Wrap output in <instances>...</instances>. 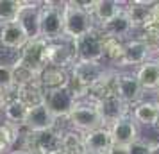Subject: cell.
Returning a JSON list of instances; mask_svg holds the SVG:
<instances>
[{
    "mask_svg": "<svg viewBox=\"0 0 159 154\" xmlns=\"http://www.w3.org/2000/svg\"><path fill=\"white\" fill-rule=\"evenodd\" d=\"M159 113V106L156 102H138L134 108V120L145 125H156Z\"/></svg>",
    "mask_w": 159,
    "mask_h": 154,
    "instance_id": "26",
    "label": "cell"
},
{
    "mask_svg": "<svg viewBox=\"0 0 159 154\" xmlns=\"http://www.w3.org/2000/svg\"><path fill=\"white\" fill-rule=\"evenodd\" d=\"M73 52H75V61H88V63H102V45L104 36L100 30L95 27L88 34L72 40Z\"/></svg>",
    "mask_w": 159,
    "mask_h": 154,
    "instance_id": "3",
    "label": "cell"
},
{
    "mask_svg": "<svg viewBox=\"0 0 159 154\" xmlns=\"http://www.w3.org/2000/svg\"><path fill=\"white\" fill-rule=\"evenodd\" d=\"M75 104H77V100H75V97L72 95V91L68 88L45 93V106L48 108V111L57 120L68 117L70 111L75 108Z\"/></svg>",
    "mask_w": 159,
    "mask_h": 154,
    "instance_id": "10",
    "label": "cell"
},
{
    "mask_svg": "<svg viewBox=\"0 0 159 154\" xmlns=\"http://www.w3.org/2000/svg\"><path fill=\"white\" fill-rule=\"evenodd\" d=\"M95 108L98 111V117H100L104 127L113 125L115 122H118L120 118L127 117V113H129V106L123 102L118 95H111V97H107V99L100 100V102H97Z\"/></svg>",
    "mask_w": 159,
    "mask_h": 154,
    "instance_id": "9",
    "label": "cell"
},
{
    "mask_svg": "<svg viewBox=\"0 0 159 154\" xmlns=\"http://www.w3.org/2000/svg\"><path fill=\"white\" fill-rule=\"evenodd\" d=\"M11 68H13V88H25V86L38 82V73H34L29 68L18 65V63L11 65Z\"/></svg>",
    "mask_w": 159,
    "mask_h": 154,
    "instance_id": "28",
    "label": "cell"
},
{
    "mask_svg": "<svg viewBox=\"0 0 159 154\" xmlns=\"http://www.w3.org/2000/svg\"><path fill=\"white\" fill-rule=\"evenodd\" d=\"M111 95H116V73L106 72V75L102 77L100 81L95 82L93 86L88 90L84 100H88L91 104H97Z\"/></svg>",
    "mask_w": 159,
    "mask_h": 154,
    "instance_id": "19",
    "label": "cell"
},
{
    "mask_svg": "<svg viewBox=\"0 0 159 154\" xmlns=\"http://www.w3.org/2000/svg\"><path fill=\"white\" fill-rule=\"evenodd\" d=\"M107 154H129L127 152V147H120V145H113L107 151Z\"/></svg>",
    "mask_w": 159,
    "mask_h": 154,
    "instance_id": "34",
    "label": "cell"
},
{
    "mask_svg": "<svg viewBox=\"0 0 159 154\" xmlns=\"http://www.w3.org/2000/svg\"><path fill=\"white\" fill-rule=\"evenodd\" d=\"M127 152L129 154H150V143L141 142V140H136V142H132L127 147Z\"/></svg>",
    "mask_w": 159,
    "mask_h": 154,
    "instance_id": "33",
    "label": "cell"
},
{
    "mask_svg": "<svg viewBox=\"0 0 159 154\" xmlns=\"http://www.w3.org/2000/svg\"><path fill=\"white\" fill-rule=\"evenodd\" d=\"M156 125H157V129H159V113H157V120H156Z\"/></svg>",
    "mask_w": 159,
    "mask_h": 154,
    "instance_id": "38",
    "label": "cell"
},
{
    "mask_svg": "<svg viewBox=\"0 0 159 154\" xmlns=\"http://www.w3.org/2000/svg\"><path fill=\"white\" fill-rule=\"evenodd\" d=\"M152 6L154 2H125L123 4V13L132 29H145L154 23Z\"/></svg>",
    "mask_w": 159,
    "mask_h": 154,
    "instance_id": "11",
    "label": "cell"
},
{
    "mask_svg": "<svg viewBox=\"0 0 159 154\" xmlns=\"http://www.w3.org/2000/svg\"><path fill=\"white\" fill-rule=\"evenodd\" d=\"M123 58V41L115 40V38H104L102 45V59H106L109 63L120 65Z\"/></svg>",
    "mask_w": 159,
    "mask_h": 154,
    "instance_id": "27",
    "label": "cell"
},
{
    "mask_svg": "<svg viewBox=\"0 0 159 154\" xmlns=\"http://www.w3.org/2000/svg\"><path fill=\"white\" fill-rule=\"evenodd\" d=\"M84 138V145H86L88 152L95 154H107V151L113 147V140H111V133L107 127H100L82 134Z\"/></svg>",
    "mask_w": 159,
    "mask_h": 154,
    "instance_id": "20",
    "label": "cell"
},
{
    "mask_svg": "<svg viewBox=\"0 0 159 154\" xmlns=\"http://www.w3.org/2000/svg\"><path fill=\"white\" fill-rule=\"evenodd\" d=\"M16 23L23 29L29 40L39 38V2H22Z\"/></svg>",
    "mask_w": 159,
    "mask_h": 154,
    "instance_id": "12",
    "label": "cell"
},
{
    "mask_svg": "<svg viewBox=\"0 0 159 154\" xmlns=\"http://www.w3.org/2000/svg\"><path fill=\"white\" fill-rule=\"evenodd\" d=\"M66 120L70 122L73 131L80 133V134H86L89 131L104 127L95 104L88 102V100H80V102L75 104V108L70 111V115L66 117Z\"/></svg>",
    "mask_w": 159,
    "mask_h": 154,
    "instance_id": "4",
    "label": "cell"
},
{
    "mask_svg": "<svg viewBox=\"0 0 159 154\" xmlns=\"http://www.w3.org/2000/svg\"><path fill=\"white\" fill-rule=\"evenodd\" d=\"M104 63H88V61H75L70 68V79L79 86L89 90L95 82H98L106 75Z\"/></svg>",
    "mask_w": 159,
    "mask_h": 154,
    "instance_id": "7",
    "label": "cell"
},
{
    "mask_svg": "<svg viewBox=\"0 0 159 154\" xmlns=\"http://www.w3.org/2000/svg\"><path fill=\"white\" fill-rule=\"evenodd\" d=\"M29 41V38L25 36L23 29L16 22L0 25V43L9 50H22L25 43Z\"/></svg>",
    "mask_w": 159,
    "mask_h": 154,
    "instance_id": "18",
    "label": "cell"
},
{
    "mask_svg": "<svg viewBox=\"0 0 159 154\" xmlns=\"http://www.w3.org/2000/svg\"><path fill=\"white\" fill-rule=\"evenodd\" d=\"M150 154H159V142L150 143Z\"/></svg>",
    "mask_w": 159,
    "mask_h": 154,
    "instance_id": "36",
    "label": "cell"
},
{
    "mask_svg": "<svg viewBox=\"0 0 159 154\" xmlns=\"http://www.w3.org/2000/svg\"><path fill=\"white\" fill-rule=\"evenodd\" d=\"M47 43L48 41H45L43 38L29 40L25 43V47L20 50V58L16 59V63L39 75V72L43 70L45 66H48V61H47Z\"/></svg>",
    "mask_w": 159,
    "mask_h": 154,
    "instance_id": "5",
    "label": "cell"
},
{
    "mask_svg": "<svg viewBox=\"0 0 159 154\" xmlns=\"http://www.w3.org/2000/svg\"><path fill=\"white\" fill-rule=\"evenodd\" d=\"M123 11V2H116V0H95L93 7V20L95 23H102L113 20Z\"/></svg>",
    "mask_w": 159,
    "mask_h": 154,
    "instance_id": "22",
    "label": "cell"
},
{
    "mask_svg": "<svg viewBox=\"0 0 159 154\" xmlns=\"http://www.w3.org/2000/svg\"><path fill=\"white\" fill-rule=\"evenodd\" d=\"M63 6L65 2H39V38L45 41L65 38Z\"/></svg>",
    "mask_w": 159,
    "mask_h": 154,
    "instance_id": "1",
    "label": "cell"
},
{
    "mask_svg": "<svg viewBox=\"0 0 159 154\" xmlns=\"http://www.w3.org/2000/svg\"><path fill=\"white\" fill-rule=\"evenodd\" d=\"M63 133L50 129L41 133H30L27 138L25 152L27 154H57L61 152Z\"/></svg>",
    "mask_w": 159,
    "mask_h": 154,
    "instance_id": "6",
    "label": "cell"
},
{
    "mask_svg": "<svg viewBox=\"0 0 159 154\" xmlns=\"http://www.w3.org/2000/svg\"><path fill=\"white\" fill-rule=\"evenodd\" d=\"M111 133V140L113 145H120V147H129L132 142L138 140V127L134 118L130 117H123L118 122H115L113 125L107 127Z\"/></svg>",
    "mask_w": 159,
    "mask_h": 154,
    "instance_id": "16",
    "label": "cell"
},
{
    "mask_svg": "<svg viewBox=\"0 0 159 154\" xmlns=\"http://www.w3.org/2000/svg\"><path fill=\"white\" fill-rule=\"evenodd\" d=\"M97 29L100 30V34L104 38H115V40H120V41H122L123 38H127L134 30L130 27V23L123 11L118 16H115L113 20L102 23V25H97Z\"/></svg>",
    "mask_w": 159,
    "mask_h": 154,
    "instance_id": "21",
    "label": "cell"
},
{
    "mask_svg": "<svg viewBox=\"0 0 159 154\" xmlns=\"http://www.w3.org/2000/svg\"><path fill=\"white\" fill-rule=\"evenodd\" d=\"M136 79L141 90H157L159 88V66L154 61H147L136 72Z\"/></svg>",
    "mask_w": 159,
    "mask_h": 154,
    "instance_id": "23",
    "label": "cell"
},
{
    "mask_svg": "<svg viewBox=\"0 0 159 154\" xmlns=\"http://www.w3.org/2000/svg\"><path fill=\"white\" fill-rule=\"evenodd\" d=\"M86 154H95V152H86Z\"/></svg>",
    "mask_w": 159,
    "mask_h": 154,
    "instance_id": "41",
    "label": "cell"
},
{
    "mask_svg": "<svg viewBox=\"0 0 159 154\" xmlns=\"http://www.w3.org/2000/svg\"><path fill=\"white\" fill-rule=\"evenodd\" d=\"M13 88V68L11 65L0 63V91H7Z\"/></svg>",
    "mask_w": 159,
    "mask_h": 154,
    "instance_id": "32",
    "label": "cell"
},
{
    "mask_svg": "<svg viewBox=\"0 0 159 154\" xmlns=\"http://www.w3.org/2000/svg\"><path fill=\"white\" fill-rule=\"evenodd\" d=\"M13 154H27V152H13Z\"/></svg>",
    "mask_w": 159,
    "mask_h": 154,
    "instance_id": "40",
    "label": "cell"
},
{
    "mask_svg": "<svg viewBox=\"0 0 159 154\" xmlns=\"http://www.w3.org/2000/svg\"><path fill=\"white\" fill-rule=\"evenodd\" d=\"M16 142V125L0 122V154H6L13 149Z\"/></svg>",
    "mask_w": 159,
    "mask_h": 154,
    "instance_id": "31",
    "label": "cell"
},
{
    "mask_svg": "<svg viewBox=\"0 0 159 154\" xmlns=\"http://www.w3.org/2000/svg\"><path fill=\"white\" fill-rule=\"evenodd\" d=\"M4 106H6V95H4V91H0V115L4 111Z\"/></svg>",
    "mask_w": 159,
    "mask_h": 154,
    "instance_id": "35",
    "label": "cell"
},
{
    "mask_svg": "<svg viewBox=\"0 0 159 154\" xmlns=\"http://www.w3.org/2000/svg\"><path fill=\"white\" fill-rule=\"evenodd\" d=\"M57 154H63V152H57Z\"/></svg>",
    "mask_w": 159,
    "mask_h": 154,
    "instance_id": "42",
    "label": "cell"
},
{
    "mask_svg": "<svg viewBox=\"0 0 159 154\" xmlns=\"http://www.w3.org/2000/svg\"><path fill=\"white\" fill-rule=\"evenodd\" d=\"M22 9V0H0V25L16 22Z\"/></svg>",
    "mask_w": 159,
    "mask_h": 154,
    "instance_id": "29",
    "label": "cell"
},
{
    "mask_svg": "<svg viewBox=\"0 0 159 154\" xmlns=\"http://www.w3.org/2000/svg\"><path fill=\"white\" fill-rule=\"evenodd\" d=\"M138 40L143 41L148 47L150 54H157L159 52V25L157 23H152L148 27L141 29V34L138 36Z\"/></svg>",
    "mask_w": 159,
    "mask_h": 154,
    "instance_id": "30",
    "label": "cell"
},
{
    "mask_svg": "<svg viewBox=\"0 0 159 154\" xmlns=\"http://www.w3.org/2000/svg\"><path fill=\"white\" fill-rule=\"evenodd\" d=\"M16 97L18 100L27 106V108H36L39 104L45 102V91L39 88V84H30V86H25V88H18L16 90Z\"/></svg>",
    "mask_w": 159,
    "mask_h": 154,
    "instance_id": "24",
    "label": "cell"
},
{
    "mask_svg": "<svg viewBox=\"0 0 159 154\" xmlns=\"http://www.w3.org/2000/svg\"><path fill=\"white\" fill-rule=\"evenodd\" d=\"M47 61L50 66H57V68H65V70L72 68L75 63L72 40L61 38L56 41H48L47 43Z\"/></svg>",
    "mask_w": 159,
    "mask_h": 154,
    "instance_id": "8",
    "label": "cell"
},
{
    "mask_svg": "<svg viewBox=\"0 0 159 154\" xmlns=\"http://www.w3.org/2000/svg\"><path fill=\"white\" fill-rule=\"evenodd\" d=\"M63 23H65V38H68V40H75L82 34H88L89 30L97 27L93 15L77 7L73 4V0L65 2V6H63Z\"/></svg>",
    "mask_w": 159,
    "mask_h": 154,
    "instance_id": "2",
    "label": "cell"
},
{
    "mask_svg": "<svg viewBox=\"0 0 159 154\" xmlns=\"http://www.w3.org/2000/svg\"><path fill=\"white\" fill-rule=\"evenodd\" d=\"M56 124H57V118L48 111L45 102L36 106V108H30L27 117H25V122H23V125L30 133L50 131V129H56Z\"/></svg>",
    "mask_w": 159,
    "mask_h": 154,
    "instance_id": "14",
    "label": "cell"
},
{
    "mask_svg": "<svg viewBox=\"0 0 159 154\" xmlns=\"http://www.w3.org/2000/svg\"><path fill=\"white\" fill-rule=\"evenodd\" d=\"M154 63H156V65L159 66V52H157V54H156V61H154Z\"/></svg>",
    "mask_w": 159,
    "mask_h": 154,
    "instance_id": "37",
    "label": "cell"
},
{
    "mask_svg": "<svg viewBox=\"0 0 159 154\" xmlns=\"http://www.w3.org/2000/svg\"><path fill=\"white\" fill-rule=\"evenodd\" d=\"M38 84L45 93L56 91V90H65L70 84V72L65 68L57 66H45L38 75Z\"/></svg>",
    "mask_w": 159,
    "mask_h": 154,
    "instance_id": "13",
    "label": "cell"
},
{
    "mask_svg": "<svg viewBox=\"0 0 159 154\" xmlns=\"http://www.w3.org/2000/svg\"><path fill=\"white\" fill-rule=\"evenodd\" d=\"M61 152L63 154H86V145L82 134L77 131H66L63 133V142H61Z\"/></svg>",
    "mask_w": 159,
    "mask_h": 154,
    "instance_id": "25",
    "label": "cell"
},
{
    "mask_svg": "<svg viewBox=\"0 0 159 154\" xmlns=\"http://www.w3.org/2000/svg\"><path fill=\"white\" fill-rule=\"evenodd\" d=\"M156 104L159 106V88H157V102H156Z\"/></svg>",
    "mask_w": 159,
    "mask_h": 154,
    "instance_id": "39",
    "label": "cell"
},
{
    "mask_svg": "<svg viewBox=\"0 0 159 154\" xmlns=\"http://www.w3.org/2000/svg\"><path fill=\"white\" fill-rule=\"evenodd\" d=\"M116 95L127 106L138 104L141 100L143 90L136 79V73H120V75L116 73Z\"/></svg>",
    "mask_w": 159,
    "mask_h": 154,
    "instance_id": "15",
    "label": "cell"
},
{
    "mask_svg": "<svg viewBox=\"0 0 159 154\" xmlns=\"http://www.w3.org/2000/svg\"><path fill=\"white\" fill-rule=\"evenodd\" d=\"M150 56V50L143 41H139L138 38L129 40L127 43H123V58L118 66H141L148 61Z\"/></svg>",
    "mask_w": 159,
    "mask_h": 154,
    "instance_id": "17",
    "label": "cell"
}]
</instances>
